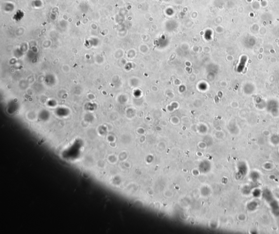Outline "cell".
Listing matches in <instances>:
<instances>
[{
  "label": "cell",
  "instance_id": "cell-1",
  "mask_svg": "<svg viewBox=\"0 0 279 234\" xmlns=\"http://www.w3.org/2000/svg\"><path fill=\"white\" fill-rule=\"evenodd\" d=\"M247 1H251V0H247Z\"/></svg>",
  "mask_w": 279,
  "mask_h": 234
}]
</instances>
